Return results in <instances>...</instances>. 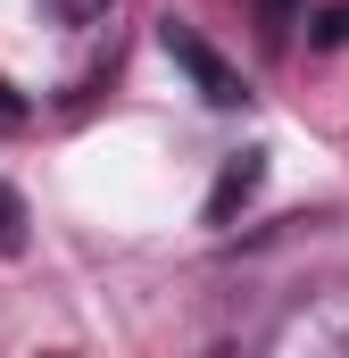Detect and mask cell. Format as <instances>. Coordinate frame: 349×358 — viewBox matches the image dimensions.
<instances>
[{"label":"cell","mask_w":349,"mask_h":358,"mask_svg":"<svg viewBox=\"0 0 349 358\" xmlns=\"http://www.w3.org/2000/svg\"><path fill=\"white\" fill-rule=\"evenodd\" d=\"M291 8H299V0H258V17H266V25H274V34L291 25Z\"/></svg>","instance_id":"6"},{"label":"cell","mask_w":349,"mask_h":358,"mask_svg":"<svg viewBox=\"0 0 349 358\" xmlns=\"http://www.w3.org/2000/svg\"><path fill=\"white\" fill-rule=\"evenodd\" d=\"M17 125H25V100H17V92L0 84V134H17Z\"/></svg>","instance_id":"5"},{"label":"cell","mask_w":349,"mask_h":358,"mask_svg":"<svg viewBox=\"0 0 349 358\" xmlns=\"http://www.w3.org/2000/svg\"><path fill=\"white\" fill-rule=\"evenodd\" d=\"M258 150H242V159H233V167H225V183H216V192H208V225H225V217H233V208H242V200H250V192H258Z\"/></svg>","instance_id":"2"},{"label":"cell","mask_w":349,"mask_h":358,"mask_svg":"<svg viewBox=\"0 0 349 358\" xmlns=\"http://www.w3.org/2000/svg\"><path fill=\"white\" fill-rule=\"evenodd\" d=\"M8 250H25V200L0 183V259H8Z\"/></svg>","instance_id":"3"},{"label":"cell","mask_w":349,"mask_h":358,"mask_svg":"<svg viewBox=\"0 0 349 358\" xmlns=\"http://www.w3.org/2000/svg\"><path fill=\"white\" fill-rule=\"evenodd\" d=\"M167 50L183 59V67H191V84L208 92L216 108H242V100H250V84H242V76H233V67H225V59H216V50L191 34V25H167Z\"/></svg>","instance_id":"1"},{"label":"cell","mask_w":349,"mask_h":358,"mask_svg":"<svg viewBox=\"0 0 349 358\" xmlns=\"http://www.w3.org/2000/svg\"><path fill=\"white\" fill-rule=\"evenodd\" d=\"M42 8H50V17H67V25H84V17H100L108 0H42Z\"/></svg>","instance_id":"4"}]
</instances>
